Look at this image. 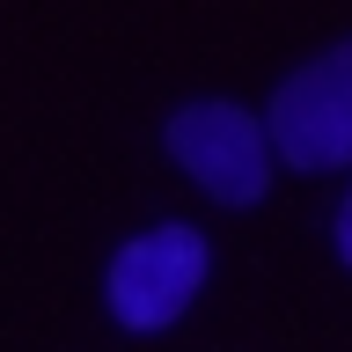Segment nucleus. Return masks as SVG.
Listing matches in <instances>:
<instances>
[{
  "label": "nucleus",
  "mask_w": 352,
  "mask_h": 352,
  "mask_svg": "<svg viewBox=\"0 0 352 352\" xmlns=\"http://www.w3.org/2000/svg\"><path fill=\"white\" fill-rule=\"evenodd\" d=\"M272 154L294 169H352V37L294 66L264 103Z\"/></svg>",
  "instance_id": "obj_3"
},
{
  "label": "nucleus",
  "mask_w": 352,
  "mask_h": 352,
  "mask_svg": "<svg viewBox=\"0 0 352 352\" xmlns=\"http://www.w3.org/2000/svg\"><path fill=\"white\" fill-rule=\"evenodd\" d=\"M169 162L191 176L213 206H257L272 191V132L264 118H250L242 103H220V96H198L169 118Z\"/></svg>",
  "instance_id": "obj_2"
},
{
  "label": "nucleus",
  "mask_w": 352,
  "mask_h": 352,
  "mask_svg": "<svg viewBox=\"0 0 352 352\" xmlns=\"http://www.w3.org/2000/svg\"><path fill=\"white\" fill-rule=\"evenodd\" d=\"M206 272H213V242L191 220H162V228H140L132 242H118V257L103 272V301L118 316V330L154 338L198 301Z\"/></svg>",
  "instance_id": "obj_1"
},
{
  "label": "nucleus",
  "mask_w": 352,
  "mask_h": 352,
  "mask_svg": "<svg viewBox=\"0 0 352 352\" xmlns=\"http://www.w3.org/2000/svg\"><path fill=\"white\" fill-rule=\"evenodd\" d=\"M330 235H338V257L352 264V184H345V198H338V220H330Z\"/></svg>",
  "instance_id": "obj_4"
}]
</instances>
